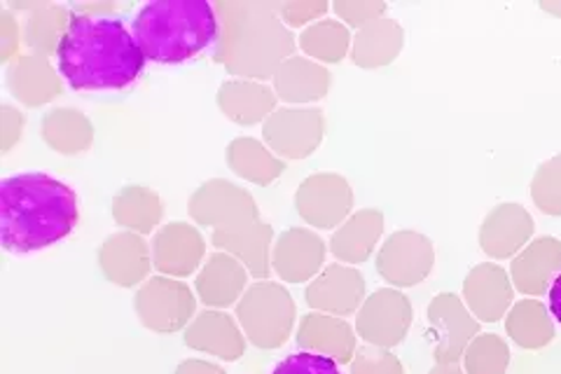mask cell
Masks as SVG:
<instances>
[{
	"mask_svg": "<svg viewBox=\"0 0 561 374\" xmlns=\"http://www.w3.org/2000/svg\"><path fill=\"white\" fill-rule=\"evenodd\" d=\"M262 136L276 157L307 159L323 144L325 117L319 109H276Z\"/></svg>",
	"mask_w": 561,
	"mask_h": 374,
	"instance_id": "30bf717a",
	"label": "cell"
},
{
	"mask_svg": "<svg viewBox=\"0 0 561 374\" xmlns=\"http://www.w3.org/2000/svg\"><path fill=\"white\" fill-rule=\"evenodd\" d=\"M531 200L548 216H561V155L538 167L531 181Z\"/></svg>",
	"mask_w": 561,
	"mask_h": 374,
	"instance_id": "d590c367",
	"label": "cell"
},
{
	"mask_svg": "<svg viewBox=\"0 0 561 374\" xmlns=\"http://www.w3.org/2000/svg\"><path fill=\"white\" fill-rule=\"evenodd\" d=\"M412 302L396 288L375 291L356 314V332L370 347H398L412 326Z\"/></svg>",
	"mask_w": 561,
	"mask_h": 374,
	"instance_id": "9c48e42d",
	"label": "cell"
},
{
	"mask_svg": "<svg viewBox=\"0 0 561 374\" xmlns=\"http://www.w3.org/2000/svg\"><path fill=\"white\" fill-rule=\"evenodd\" d=\"M146 61L183 64L218 41L216 5L206 0H154L131 26Z\"/></svg>",
	"mask_w": 561,
	"mask_h": 374,
	"instance_id": "277c9868",
	"label": "cell"
},
{
	"mask_svg": "<svg viewBox=\"0 0 561 374\" xmlns=\"http://www.w3.org/2000/svg\"><path fill=\"white\" fill-rule=\"evenodd\" d=\"M325 241L311 229L293 227L280 235L272 248V267L288 283H305L323 272Z\"/></svg>",
	"mask_w": 561,
	"mask_h": 374,
	"instance_id": "9a60e30c",
	"label": "cell"
},
{
	"mask_svg": "<svg viewBox=\"0 0 561 374\" xmlns=\"http://www.w3.org/2000/svg\"><path fill=\"white\" fill-rule=\"evenodd\" d=\"M272 225L257 220L239 229L214 231L210 243L237 258L253 279L267 281L272 272Z\"/></svg>",
	"mask_w": 561,
	"mask_h": 374,
	"instance_id": "44dd1931",
	"label": "cell"
},
{
	"mask_svg": "<svg viewBox=\"0 0 561 374\" xmlns=\"http://www.w3.org/2000/svg\"><path fill=\"white\" fill-rule=\"evenodd\" d=\"M45 144L61 155H80L92 146L94 127L80 111L51 109L43 117Z\"/></svg>",
	"mask_w": 561,
	"mask_h": 374,
	"instance_id": "4dcf8cb0",
	"label": "cell"
},
{
	"mask_svg": "<svg viewBox=\"0 0 561 374\" xmlns=\"http://www.w3.org/2000/svg\"><path fill=\"white\" fill-rule=\"evenodd\" d=\"M505 330L522 349H542L552 342L554 326L548 307L540 299H522L505 316Z\"/></svg>",
	"mask_w": 561,
	"mask_h": 374,
	"instance_id": "f546056e",
	"label": "cell"
},
{
	"mask_svg": "<svg viewBox=\"0 0 561 374\" xmlns=\"http://www.w3.org/2000/svg\"><path fill=\"white\" fill-rule=\"evenodd\" d=\"M540 8L552 14H561V3H540Z\"/></svg>",
	"mask_w": 561,
	"mask_h": 374,
	"instance_id": "bcb514c9",
	"label": "cell"
},
{
	"mask_svg": "<svg viewBox=\"0 0 561 374\" xmlns=\"http://www.w3.org/2000/svg\"><path fill=\"white\" fill-rule=\"evenodd\" d=\"M305 297L313 311L330 316L358 314L365 302V276L351 264H328L309 281Z\"/></svg>",
	"mask_w": 561,
	"mask_h": 374,
	"instance_id": "4fadbf2b",
	"label": "cell"
},
{
	"mask_svg": "<svg viewBox=\"0 0 561 374\" xmlns=\"http://www.w3.org/2000/svg\"><path fill=\"white\" fill-rule=\"evenodd\" d=\"M431 374H466L459 365H437Z\"/></svg>",
	"mask_w": 561,
	"mask_h": 374,
	"instance_id": "f6af8a7d",
	"label": "cell"
},
{
	"mask_svg": "<svg viewBox=\"0 0 561 374\" xmlns=\"http://www.w3.org/2000/svg\"><path fill=\"white\" fill-rule=\"evenodd\" d=\"M428 335L435 347L437 365H456L468 344L480 335V320L466 302L454 293H440L428 307Z\"/></svg>",
	"mask_w": 561,
	"mask_h": 374,
	"instance_id": "52a82bcc",
	"label": "cell"
},
{
	"mask_svg": "<svg viewBox=\"0 0 561 374\" xmlns=\"http://www.w3.org/2000/svg\"><path fill=\"white\" fill-rule=\"evenodd\" d=\"M20 26H16L14 16L3 10L0 12V61L8 64L20 52Z\"/></svg>",
	"mask_w": 561,
	"mask_h": 374,
	"instance_id": "60d3db41",
	"label": "cell"
},
{
	"mask_svg": "<svg viewBox=\"0 0 561 374\" xmlns=\"http://www.w3.org/2000/svg\"><path fill=\"white\" fill-rule=\"evenodd\" d=\"M190 216L214 231H230L260 220L257 204L243 188L214 178L206 181L190 200Z\"/></svg>",
	"mask_w": 561,
	"mask_h": 374,
	"instance_id": "8992f818",
	"label": "cell"
},
{
	"mask_svg": "<svg viewBox=\"0 0 561 374\" xmlns=\"http://www.w3.org/2000/svg\"><path fill=\"white\" fill-rule=\"evenodd\" d=\"M328 10L330 5L325 0H288V3H280V20L288 29L311 26Z\"/></svg>",
	"mask_w": 561,
	"mask_h": 374,
	"instance_id": "ab89813d",
	"label": "cell"
},
{
	"mask_svg": "<svg viewBox=\"0 0 561 374\" xmlns=\"http://www.w3.org/2000/svg\"><path fill=\"white\" fill-rule=\"evenodd\" d=\"M214 59L230 76L265 82L295 52V35L272 0H220Z\"/></svg>",
	"mask_w": 561,
	"mask_h": 374,
	"instance_id": "3957f363",
	"label": "cell"
},
{
	"mask_svg": "<svg viewBox=\"0 0 561 374\" xmlns=\"http://www.w3.org/2000/svg\"><path fill=\"white\" fill-rule=\"evenodd\" d=\"M227 165L243 178V181L255 185H270L286 171L284 159L276 157L262 140L257 138H237L227 148Z\"/></svg>",
	"mask_w": 561,
	"mask_h": 374,
	"instance_id": "f1b7e54d",
	"label": "cell"
},
{
	"mask_svg": "<svg viewBox=\"0 0 561 374\" xmlns=\"http://www.w3.org/2000/svg\"><path fill=\"white\" fill-rule=\"evenodd\" d=\"M185 344L220 361L234 363L245 351V340L234 318L218 309H206L185 330Z\"/></svg>",
	"mask_w": 561,
	"mask_h": 374,
	"instance_id": "7402d4cb",
	"label": "cell"
},
{
	"mask_svg": "<svg viewBox=\"0 0 561 374\" xmlns=\"http://www.w3.org/2000/svg\"><path fill=\"white\" fill-rule=\"evenodd\" d=\"M351 365V374H405L402 363L389 349L381 347H360L354 355Z\"/></svg>",
	"mask_w": 561,
	"mask_h": 374,
	"instance_id": "8d00e7d4",
	"label": "cell"
},
{
	"mask_svg": "<svg viewBox=\"0 0 561 374\" xmlns=\"http://www.w3.org/2000/svg\"><path fill=\"white\" fill-rule=\"evenodd\" d=\"M113 218L134 235H148L162 220L160 194L144 185L119 190L113 200Z\"/></svg>",
	"mask_w": 561,
	"mask_h": 374,
	"instance_id": "1f68e13d",
	"label": "cell"
},
{
	"mask_svg": "<svg viewBox=\"0 0 561 374\" xmlns=\"http://www.w3.org/2000/svg\"><path fill=\"white\" fill-rule=\"evenodd\" d=\"M206 253L204 237L197 227L187 223H171L164 229L157 231L152 241V264L154 270L171 276L185 279L197 272Z\"/></svg>",
	"mask_w": 561,
	"mask_h": 374,
	"instance_id": "e0dca14e",
	"label": "cell"
},
{
	"mask_svg": "<svg viewBox=\"0 0 561 374\" xmlns=\"http://www.w3.org/2000/svg\"><path fill=\"white\" fill-rule=\"evenodd\" d=\"M272 374H342V372L337 367V361L328 359V355L297 351L286 355V359L272 370Z\"/></svg>",
	"mask_w": 561,
	"mask_h": 374,
	"instance_id": "74e56055",
	"label": "cell"
},
{
	"mask_svg": "<svg viewBox=\"0 0 561 374\" xmlns=\"http://www.w3.org/2000/svg\"><path fill=\"white\" fill-rule=\"evenodd\" d=\"M59 73L76 92L129 87L146 66L134 33L113 16L73 12L59 45Z\"/></svg>",
	"mask_w": 561,
	"mask_h": 374,
	"instance_id": "6da1fadb",
	"label": "cell"
},
{
	"mask_svg": "<svg viewBox=\"0 0 561 374\" xmlns=\"http://www.w3.org/2000/svg\"><path fill=\"white\" fill-rule=\"evenodd\" d=\"M245 283H249V270L230 253L218 251L208 256L204 262L195 286L206 307L227 309L241 299L245 293Z\"/></svg>",
	"mask_w": 561,
	"mask_h": 374,
	"instance_id": "603a6c76",
	"label": "cell"
},
{
	"mask_svg": "<svg viewBox=\"0 0 561 374\" xmlns=\"http://www.w3.org/2000/svg\"><path fill=\"white\" fill-rule=\"evenodd\" d=\"M175 374H227L222 367L206 361H185L175 370Z\"/></svg>",
	"mask_w": 561,
	"mask_h": 374,
	"instance_id": "7bdbcfd3",
	"label": "cell"
},
{
	"mask_svg": "<svg viewBox=\"0 0 561 374\" xmlns=\"http://www.w3.org/2000/svg\"><path fill=\"white\" fill-rule=\"evenodd\" d=\"M99 262L105 279L122 288H131L146 281L152 264L148 243L134 231H119V235L105 239L99 251Z\"/></svg>",
	"mask_w": 561,
	"mask_h": 374,
	"instance_id": "ac0fdd59",
	"label": "cell"
},
{
	"mask_svg": "<svg viewBox=\"0 0 561 374\" xmlns=\"http://www.w3.org/2000/svg\"><path fill=\"white\" fill-rule=\"evenodd\" d=\"M461 361L466 374H505L511 365V349L499 335H478Z\"/></svg>",
	"mask_w": 561,
	"mask_h": 374,
	"instance_id": "e575fe53",
	"label": "cell"
},
{
	"mask_svg": "<svg viewBox=\"0 0 561 374\" xmlns=\"http://www.w3.org/2000/svg\"><path fill=\"white\" fill-rule=\"evenodd\" d=\"M276 101L274 87L257 80H230L218 89V109L243 127L267 122L276 111Z\"/></svg>",
	"mask_w": 561,
	"mask_h": 374,
	"instance_id": "d4e9b609",
	"label": "cell"
},
{
	"mask_svg": "<svg viewBox=\"0 0 561 374\" xmlns=\"http://www.w3.org/2000/svg\"><path fill=\"white\" fill-rule=\"evenodd\" d=\"M348 29L337 20H319L300 33V47L305 55L319 64H340L351 49Z\"/></svg>",
	"mask_w": 561,
	"mask_h": 374,
	"instance_id": "836d02e7",
	"label": "cell"
},
{
	"mask_svg": "<svg viewBox=\"0 0 561 374\" xmlns=\"http://www.w3.org/2000/svg\"><path fill=\"white\" fill-rule=\"evenodd\" d=\"M381 235H383L381 211L363 208V211L351 213V216L337 227V231L330 239V251L340 262L360 264L373 256Z\"/></svg>",
	"mask_w": 561,
	"mask_h": 374,
	"instance_id": "4316f807",
	"label": "cell"
},
{
	"mask_svg": "<svg viewBox=\"0 0 561 374\" xmlns=\"http://www.w3.org/2000/svg\"><path fill=\"white\" fill-rule=\"evenodd\" d=\"M297 347L328 355L337 363H351L356 355V330L351 328L342 316H330L311 311L300 320L297 328Z\"/></svg>",
	"mask_w": 561,
	"mask_h": 374,
	"instance_id": "d6986e66",
	"label": "cell"
},
{
	"mask_svg": "<svg viewBox=\"0 0 561 374\" xmlns=\"http://www.w3.org/2000/svg\"><path fill=\"white\" fill-rule=\"evenodd\" d=\"M561 272V241L554 237H540L513 258L511 279L513 286L524 293L538 297L548 293L554 276Z\"/></svg>",
	"mask_w": 561,
	"mask_h": 374,
	"instance_id": "ffe728a7",
	"label": "cell"
},
{
	"mask_svg": "<svg viewBox=\"0 0 561 374\" xmlns=\"http://www.w3.org/2000/svg\"><path fill=\"white\" fill-rule=\"evenodd\" d=\"M78 218V194L57 178L20 173L0 183V241L8 253L55 246L76 229Z\"/></svg>",
	"mask_w": 561,
	"mask_h": 374,
	"instance_id": "7a4b0ae2",
	"label": "cell"
},
{
	"mask_svg": "<svg viewBox=\"0 0 561 374\" xmlns=\"http://www.w3.org/2000/svg\"><path fill=\"white\" fill-rule=\"evenodd\" d=\"M515 286L503 267L482 262L463 281V302L480 324H496L513 307Z\"/></svg>",
	"mask_w": 561,
	"mask_h": 374,
	"instance_id": "5bb4252c",
	"label": "cell"
},
{
	"mask_svg": "<svg viewBox=\"0 0 561 374\" xmlns=\"http://www.w3.org/2000/svg\"><path fill=\"white\" fill-rule=\"evenodd\" d=\"M405 33L391 16H379V20L363 26L354 43H351V61L360 68H381L398 59Z\"/></svg>",
	"mask_w": 561,
	"mask_h": 374,
	"instance_id": "83f0119b",
	"label": "cell"
},
{
	"mask_svg": "<svg viewBox=\"0 0 561 374\" xmlns=\"http://www.w3.org/2000/svg\"><path fill=\"white\" fill-rule=\"evenodd\" d=\"M8 87L28 109L35 105H45L61 97L64 87L57 76V70L51 68L49 59L45 55H24L16 57L8 68Z\"/></svg>",
	"mask_w": 561,
	"mask_h": 374,
	"instance_id": "cb8c5ba5",
	"label": "cell"
},
{
	"mask_svg": "<svg viewBox=\"0 0 561 374\" xmlns=\"http://www.w3.org/2000/svg\"><path fill=\"white\" fill-rule=\"evenodd\" d=\"M435 262L433 241L419 231H396L386 239L377 256V270L393 288H412L424 281Z\"/></svg>",
	"mask_w": 561,
	"mask_h": 374,
	"instance_id": "7c38bea8",
	"label": "cell"
},
{
	"mask_svg": "<svg viewBox=\"0 0 561 374\" xmlns=\"http://www.w3.org/2000/svg\"><path fill=\"white\" fill-rule=\"evenodd\" d=\"M237 318L257 349H278L293 332L295 302L280 283L257 281L237 302Z\"/></svg>",
	"mask_w": 561,
	"mask_h": 374,
	"instance_id": "5b68a950",
	"label": "cell"
},
{
	"mask_svg": "<svg viewBox=\"0 0 561 374\" xmlns=\"http://www.w3.org/2000/svg\"><path fill=\"white\" fill-rule=\"evenodd\" d=\"M0 122H3V152H10L12 146L20 144V140H22L24 115L20 111H14L12 105H3Z\"/></svg>",
	"mask_w": 561,
	"mask_h": 374,
	"instance_id": "b9f144b4",
	"label": "cell"
},
{
	"mask_svg": "<svg viewBox=\"0 0 561 374\" xmlns=\"http://www.w3.org/2000/svg\"><path fill=\"white\" fill-rule=\"evenodd\" d=\"M197 299L183 281L171 276L148 279L136 293V314L148 330L175 332L195 316Z\"/></svg>",
	"mask_w": 561,
	"mask_h": 374,
	"instance_id": "ba28073f",
	"label": "cell"
},
{
	"mask_svg": "<svg viewBox=\"0 0 561 374\" xmlns=\"http://www.w3.org/2000/svg\"><path fill=\"white\" fill-rule=\"evenodd\" d=\"M70 16H73V12L66 5L41 3L28 14L24 43L35 52V55H55V52H59V45L68 31Z\"/></svg>",
	"mask_w": 561,
	"mask_h": 374,
	"instance_id": "d6a6232c",
	"label": "cell"
},
{
	"mask_svg": "<svg viewBox=\"0 0 561 374\" xmlns=\"http://www.w3.org/2000/svg\"><path fill=\"white\" fill-rule=\"evenodd\" d=\"M531 213L519 204H501L489 213L480 227V248L494 260L519 256L534 237Z\"/></svg>",
	"mask_w": 561,
	"mask_h": 374,
	"instance_id": "2e32d148",
	"label": "cell"
},
{
	"mask_svg": "<svg viewBox=\"0 0 561 374\" xmlns=\"http://www.w3.org/2000/svg\"><path fill=\"white\" fill-rule=\"evenodd\" d=\"M274 92L280 101L302 109L305 103L325 99L330 89L328 68L309 57H290L274 73Z\"/></svg>",
	"mask_w": 561,
	"mask_h": 374,
	"instance_id": "484cf974",
	"label": "cell"
},
{
	"mask_svg": "<svg viewBox=\"0 0 561 374\" xmlns=\"http://www.w3.org/2000/svg\"><path fill=\"white\" fill-rule=\"evenodd\" d=\"M332 10H335L340 20H344V26H354L360 31L363 26L383 16L386 3H381V0H337Z\"/></svg>",
	"mask_w": 561,
	"mask_h": 374,
	"instance_id": "f35d334b",
	"label": "cell"
},
{
	"mask_svg": "<svg viewBox=\"0 0 561 374\" xmlns=\"http://www.w3.org/2000/svg\"><path fill=\"white\" fill-rule=\"evenodd\" d=\"M548 311L561 326V272L554 276L552 286L548 288Z\"/></svg>",
	"mask_w": 561,
	"mask_h": 374,
	"instance_id": "ee69618b",
	"label": "cell"
},
{
	"mask_svg": "<svg viewBox=\"0 0 561 374\" xmlns=\"http://www.w3.org/2000/svg\"><path fill=\"white\" fill-rule=\"evenodd\" d=\"M295 208L307 225L316 229H332L351 216L354 190L344 175L313 173L297 188Z\"/></svg>",
	"mask_w": 561,
	"mask_h": 374,
	"instance_id": "8fae6325",
	"label": "cell"
}]
</instances>
